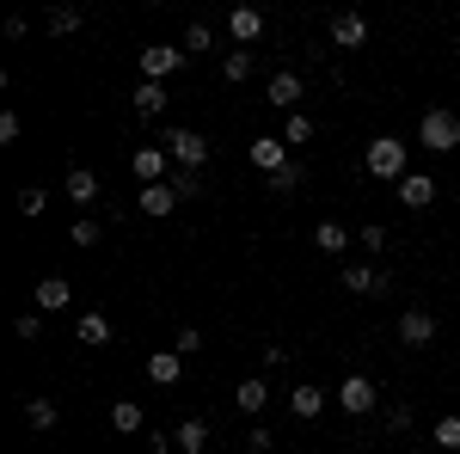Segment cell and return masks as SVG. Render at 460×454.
I'll return each mask as SVG.
<instances>
[{"label":"cell","instance_id":"cell-1","mask_svg":"<svg viewBox=\"0 0 460 454\" xmlns=\"http://www.w3.org/2000/svg\"><path fill=\"white\" fill-rule=\"evenodd\" d=\"M362 173L381 178V184H399V178L411 173V147L399 136H375L368 147H362Z\"/></svg>","mask_w":460,"mask_h":454},{"label":"cell","instance_id":"cell-2","mask_svg":"<svg viewBox=\"0 0 460 454\" xmlns=\"http://www.w3.org/2000/svg\"><path fill=\"white\" fill-rule=\"evenodd\" d=\"M418 147H429V154H455L460 147V117L455 111H424V117H418Z\"/></svg>","mask_w":460,"mask_h":454},{"label":"cell","instance_id":"cell-3","mask_svg":"<svg viewBox=\"0 0 460 454\" xmlns=\"http://www.w3.org/2000/svg\"><path fill=\"white\" fill-rule=\"evenodd\" d=\"M166 154H172L178 173H203V166H209V136H203V129H172V136H166Z\"/></svg>","mask_w":460,"mask_h":454},{"label":"cell","instance_id":"cell-4","mask_svg":"<svg viewBox=\"0 0 460 454\" xmlns=\"http://www.w3.org/2000/svg\"><path fill=\"white\" fill-rule=\"evenodd\" d=\"M332 399H338V405H344L350 418H368V412H381V387L368 381V375H344Z\"/></svg>","mask_w":460,"mask_h":454},{"label":"cell","instance_id":"cell-5","mask_svg":"<svg viewBox=\"0 0 460 454\" xmlns=\"http://www.w3.org/2000/svg\"><path fill=\"white\" fill-rule=\"evenodd\" d=\"M184 62H190V56H184L178 43H147L142 49V80H160V86H166V74H178Z\"/></svg>","mask_w":460,"mask_h":454},{"label":"cell","instance_id":"cell-6","mask_svg":"<svg viewBox=\"0 0 460 454\" xmlns=\"http://www.w3.org/2000/svg\"><path fill=\"white\" fill-rule=\"evenodd\" d=\"M399 344L429 350L436 344V314H429V307H405V314H399Z\"/></svg>","mask_w":460,"mask_h":454},{"label":"cell","instance_id":"cell-7","mask_svg":"<svg viewBox=\"0 0 460 454\" xmlns=\"http://www.w3.org/2000/svg\"><path fill=\"white\" fill-rule=\"evenodd\" d=\"M301 93H307V86H301V74H295V68H277L270 80H264V99L283 111V117H288V111H301Z\"/></svg>","mask_w":460,"mask_h":454},{"label":"cell","instance_id":"cell-8","mask_svg":"<svg viewBox=\"0 0 460 454\" xmlns=\"http://www.w3.org/2000/svg\"><path fill=\"white\" fill-rule=\"evenodd\" d=\"M344 289H350V295H387L393 277L381 264H344Z\"/></svg>","mask_w":460,"mask_h":454},{"label":"cell","instance_id":"cell-9","mask_svg":"<svg viewBox=\"0 0 460 454\" xmlns=\"http://www.w3.org/2000/svg\"><path fill=\"white\" fill-rule=\"evenodd\" d=\"M246 154H252V166H258L264 178H270V173H283V166H288V141H283V136H258V141L246 147Z\"/></svg>","mask_w":460,"mask_h":454},{"label":"cell","instance_id":"cell-10","mask_svg":"<svg viewBox=\"0 0 460 454\" xmlns=\"http://www.w3.org/2000/svg\"><path fill=\"white\" fill-rule=\"evenodd\" d=\"M368 43V19L362 13H332V49H362Z\"/></svg>","mask_w":460,"mask_h":454},{"label":"cell","instance_id":"cell-11","mask_svg":"<svg viewBox=\"0 0 460 454\" xmlns=\"http://www.w3.org/2000/svg\"><path fill=\"white\" fill-rule=\"evenodd\" d=\"M436 197H442V191H436V178H429V173H405V178H399V203H405V209H429Z\"/></svg>","mask_w":460,"mask_h":454},{"label":"cell","instance_id":"cell-12","mask_svg":"<svg viewBox=\"0 0 460 454\" xmlns=\"http://www.w3.org/2000/svg\"><path fill=\"white\" fill-rule=\"evenodd\" d=\"M178 203H184V197L172 191V178H166V184H142V197H136V209L154 215V221H160V215H172Z\"/></svg>","mask_w":460,"mask_h":454},{"label":"cell","instance_id":"cell-13","mask_svg":"<svg viewBox=\"0 0 460 454\" xmlns=\"http://www.w3.org/2000/svg\"><path fill=\"white\" fill-rule=\"evenodd\" d=\"M288 412L301 423H314L319 412H325V387H314V381H301V387H288Z\"/></svg>","mask_w":460,"mask_h":454},{"label":"cell","instance_id":"cell-14","mask_svg":"<svg viewBox=\"0 0 460 454\" xmlns=\"http://www.w3.org/2000/svg\"><path fill=\"white\" fill-rule=\"evenodd\" d=\"M227 37H234V43H258V37H264V13H258V6H234V13H227Z\"/></svg>","mask_w":460,"mask_h":454},{"label":"cell","instance_id":"cell-15","mask_svg":"<svg viewBox=\"0 0 460 454\" xmlns=\"http://www.w3.org/2000/svg\"><path fill=\"white\" fill-rule=\"evenodd\" d=\"M62 191H68V203H80V215H86L93 203H99V173H86V166H68V184H62Z\"/></svg>","mask_w":460,"mask_h":454},{"label":"cell","instance_id":"cell-16","mask_svg":"<svg viewBox=\"0 0 460 454\" xmlns=\"http://www.w3.org/2000/svg\"><path fill=\"white\" fill-rule=\"evenodd\" d=\"M172 449L178 454H209V418H184L172 430Z\"/></svg>","mask_w":460,"mask_h":454},{"label":"cell","instance_id":"cell-17","mask_svg":"<svg viewBox=\"0 0 460 454\" xmlns=\"http://www.w3.org/2000/svg\"><path fill=\"white\" fill-rule=\"evenodd\" d=\"M178 375H184V350H154L147 356V381L154 387H172Z\"/></svg>","mask_w":460,"mask_h":454},{"label":"cell","instance_id":"cell-18","mask_svg":"<svg viewBox=\"0 0 460 454\" xmlns=\"http://www.w3.org/2000/svg\"><path fill=\"white\" fill-rule=\"evenodd\" d=\"M166 166H172L166 147H136V178L142 184H166Z\"/></svg>","mask_w":460,"mask_h":454},{"label":"cell","instance_id":"cell-19","mask_svg":"<svg viewBox=\"0 0 460 454\" xmlns=\"http://www.w3.org/2000/svg\"><path fill=\"white\" fill-rule=\"evenodd\" d=\"M234 405H240L246 418H258V412L270 405V381H264V375H252V381H240V387H234Z\"/></svg>","mask_w":460,"mask_h":454},{"label":"cell","instance_id":"cell-20","mask_svg":"<svg viewBox=\"0 0 460 454\" xmlns=\"http://www.w3.org/2000/svg\"><path fill=\"white\" fill-rule=\"evenodd\" d=\"M74 338H80V344H86V350H105V344H111V319H105V314H93V307H86V314L74 319Z\"/></svg>","mask_w":460,"mask_h":454},{"label":"cell","instance_id":"cell-21","mask_svg":"<svg viewBox=\"0 0 460 454\" xmlns=\"http://www.w3.org/2000/svg\"><path fill=\"white\" fill-rule=\"evenodd\" d=\"M314 245L325 252V258H344V252L356 245V234H350V227H338V221H319V227H314Z\"/></svg>","mask_w":460,"mask_h":454},{"label":"cell","instance_id":"cell-22","mask_svg":"<svg viewBox=\"0 0 460 454\" xmlns=\"http://www.w3.org/2000/svg\"><path fill=\"white\" fill-rule=\"evenodd\" d=\"M68 301H74L68 277H43V282H37V314H62Z\"/></svg>","mask_w":460,"mask_h":454},{"label":"cell","instance_id":"cell-23","mask_svg":"<svg viewBox=\"0 0 460 454\" xmlns=\"http://www.w3.org/2000/svg\"><path fill=\"white\" fill-rule=\"evenodd\" d=\"M25 423H31V430H56V423H62V405H56L49 393H31V399H25Z\"/></svg>","mask_w":460,"mask_h":454},{"label":"cell","instance_id":"cell-24","mask_svg":"<svg viewBox=\"0 0 460 454\" xmlns=\"http://www.w3.org/2000/svg\"><path fill=\"white\" fill-rule=\"evenodd\" d=\"M111 423H117L123 436H136V430H147V412L136 405V399H117V405H111Z\"/></svg>","mask_w":460,"mask_h":454},{"label":"cell","instance_id":"cell-25","mask_svg":"<svg viewBox=\"0 0 460 454\" xmlns=\"http://www.w3.org/2000/svg\"><path fill=\"white\" fill-rule=\"evenodd\" d=\"M160 111H166V86L160 80H142L136 86V117H160Z\"/></svg>","mask_w":460,"mask_h":454},{"label":"cell","instance_id":"cell-26","mask_svg":"<svg viewBox=\"0 0 460 454\" xmlns=\"http://www.w3.org/2000/svg\"><path fill=\"white\" fill-rule=\"evenodd\" d=\"M283 141L288 147H307V141H314V117H307V111H288L283 117Z\"/></svg>","mask_w":460,"mask_h":454},{"label":"cell","instance_id":"cell-27","mask_svg":"<svg viewBox=\"0 0 460 454\" xmlns=\"http://www.w3.org/2000/svg\"><path fill=\"white\" fill-rule=\"evenodd\" d=\"M221 80H227V86L252 80V49H227V56H221Z\"/></svg>","mask_w":460,"mask_h":454},{"label":"cell","instance_id":"cell-28","mask_svg":"<svg viewBox=\"0 0 460 454\" xmlns=\"http://www.w3.org/2000/svg\"><path fill=\"white\" fill-rule=\"evenodd\" d=\"M429 442H436L442 454H460V418H455V412H448V418H436V430H429Z\"/></svg>","mask_w":460,"mask_h":454},{"label":"cell","instance_id":"cell-29","mask_svg":"<svg viewBox=\"0 0 460 454\" xmlns=\"http://www.w3.org/2000/svg\"><path fill=\"white\" fill-rule=\"evenodd\" d=\"M43 25H49V31H56V37L80 31V6H49V13H43Z\"/></svg>","mask_w":460,"mask_h":454},{"label":"cell","instance_id":"cell-30","mask_svg":"<svg viewBox=\"0 0 460 454\" xmlns=\"http://www.w3.org/2000/svg\"><path fill=\"white\" fill-rule=\"evenodd\" d=\"M99 234H105V227H99L93 215H80V221L68 227V245H99Z\"/></svg>","mask_w":460,"mask_h":454},{"label":"cell","instance_id":"cell-31","mask_svg":"<svg viewBox=\"0 0 460 454\" xmlns=\"http://www.w3.org/2000/svg\"><path fill=\"white\" fill-rule=\"evenodd\" d=\"M264 184H270V197H288V191H295V184H301V166H295V160H288L283 173H270V178H264Z\"/></svg>","mask_w":460,"mask_h":454},{"label":"cell","instance_id":"cell-32","mask_svg":"<svg viewBox=\"0 0 460 454\" xmlns=\"http://www.w3.org/2000/svg\"><path fill=\"white\" fill-rule=\"evenodd\" d=\"M356 245H362V252H375V258H381V252H387V227H381V221H368V227H362V234H356Z\"/></svg>","mask_w":460,"mask_h":454},{"label":"cell","instance_id":"cell-33","mask_svg":"<svg viewBox=\"0 0 460 454\" xmlns=\"http://www.w3.org/2000/svg\"><path fill=\"white\" fill-rule=\"evenodd\" d=\"M43 209H49V197H43L37 184H25V191H19V215H31V221H37Z\"/></svg>","mask_w":460,"mask_h":454},{"label":"cell","instance_id":"cell-34","mask_svg":"<svg viewBox=\"0 0 460 454\" xmlns=\"http://www.w3.org/2000/svg\"><path fill=\"white\" fill-rule=\"evenodd\" d=\"M172 191L190 203V197H203V173H172Z\"/></svg>","mask_w":460,"mask_h":454},{"label":"cell","instance_id":"cell-35","mask_svg":"<svg viewBox=\"0 0 460 454\" xmlns=\"http://www.w3.org/2000/svg\"><path fill=\"white\" fill-rule=\"evenodd\" d=\"M13 332H19L25 344H37V338H43V314H19V319H13Z\"/></svg>","mask_w":460,"mask_h":454},{"label":"cell","instance_id":"cell-36","mask_svg":"<svg viewBox=\"0 0 460 454\" xmlns=\"http://www.w3.org/2000/svg\"><path fill=\"white\" fill-rule=\"evenodd\" d=\"M246 449H252V454H277V436H270V430H264V423H252Z\"/></svg>","mask_w":460,"mask_h":454},{"label":"cell","instance_id":"cell-37","mask_svg":"<svg viewBox=\"0 0 460 454\" xmlns=\"http://www.w3.org/2000/svg\"><path fill=\"white\" fill-rule=\"evenodd\" d=\"M209 25H190V31H184V56H197V49H209Z\"/></svg>","mask_w":460,"mask_h":454},{"label":"cell","instance_id":"cell-38","mask_svg":"<svg viewBox=\"0 0 460 454\" xmlns=\"http://www.w3.org/2000/svg\"><path fill=\"white\" fill-rule=\"evenodd\" d=\"M172 350H184V356H197V350H203V332H197V325H184V332H178V344Z\"/></svg>","mask_w":460,"mask_h":454},{"label":"cell","instance_id":"cell-39","mask_svg":"<svg viewBox=\"0 0 460 454\" xmlns=\"http://www.w3.org/2000/svg\"><path fill=\"white\" fill-rule=\"evenodd\" d=\"M387 430H393V436H405V430H411V405H393V412H387Z\"/></svg>","mask_w":460,"mask_h":454},{"label":"cell","instance_id":"cell-40","mask_svg":"<svg viewBox=\"0 0 460 454\" xmlns=\"http://www.w3.org/2000/svg\"><path fill=\"white\" fill-rule=\"evenodd\" d=\"M19 129H25L19 111H0V141H19Z\"/></svg>","mask_w":460,"mask_h":454},{"label":"cell","instance_id":"cell-41","mask_svg":"<svg viewBox=\"0 0 460 454\" xmlns=\"http://www.w3.org/2000/svg\"><path fill=\"white\" fill-rule=\"evenodd\" d=\"M258 362H264V369H283V362H288V344H264V356H258Z\"/></svg>","mask_w":460,"mask_h":454}]
</instances>
